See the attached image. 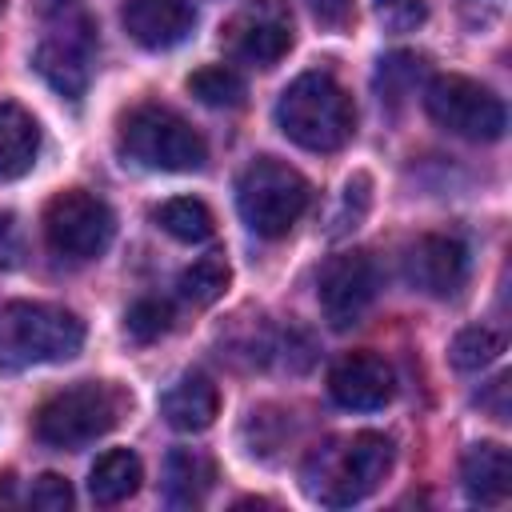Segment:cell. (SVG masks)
I'll return each instance as SVG.
<instances>
[{"mask_svg": "<svg viewBox=\"0 0 512 512\" xmlns=\"http://www.w3.org/2000/svg\"><path fill=\"white\" fill-rule=\"evenodd\" d=\"M392 472V440L384 432H352L316 444L300 464L304 492L324 508H348L372 496Z\"/></svg>", "mask_w": 512, "mask_h": 512, "instance_id": "6da1fadb", "label": "cell"}, {"mask_svg": "<svg viewBox=\"0 0 512 512\" xmlns=\"http://www.w3.org/2000/svg\"><path fill=\"white\" fill-rule=\"evenodd\" d=\"M276 124L308 152H336L352 140L356 108L332 72H300L276 100Z\"/></svg>", "mask_w": 512, "mask_h": 512, "instance_id": "7a4b0ae2", "label": "cell"}, {"mask_svg": "<svg viewBox=\"0 0 512 512\" xmlns=\"http://www.w3.org/2000/svg\"><path fill=\"white\" fill-rule=\"evenodd\" d=\"M84 344L76 312L40 300H12L0 308V368L20 372L32 364L72 360Z\"/></svg>", "mask_w": 512, "mask_h": 512, "instance_id": "3957f363", "label": "cell"}, {"mask_svg": "<svg viewBox=\"0 0 512 512\" xmlns=\"http://www.w3.org/2000/svg\"><path fill=\"white\" fill-rule=\"evenodd\" d=\"M116 148L124 160L152 172H196L208 160L204 136L164 104H136L120 116Z\"/></svg>", "mask_w": 512, "mask_h": 512, "instance_id": "277c9868", "label": "cell"}, {"mask_svg": "<svg viewBox=\"0 0 512 512\" xmlns=\"http://www.w3.org/2000/svg\"><path fill=\"white\" fill-rule=\"evenodd\" d=\"M44 36L36 44V72L68 100L88 88L96 60V24L80 0H36Z\"/></svg>", "mask_w": 512, "mask_h": 512, "instance_id": "5b68a950", "label": "cell"}, {"mask_svg": "<svg viewBox=\"0 0 512 512\" xmlns=\"http://www.w3.org/2000/svg\"><path fill=\"white\" fill-rule=\"evenodd\" d=\"M236 208L256 236L280 240L308 208V180L276 156H256L236 180Z\"/></svg>", "mask_w": 512, "mask_h": 512, "instance_id": "8992f818", "label": "cell"}, {"mask_svg": "<svg viewBox=\"0 0 512 512\" xmlns=\"http://www.w3.org/2000/svg\"><path fill=\"white\" fill-rule=\"evenodd\" d=\"M124 392L104 380H80L48 396L36 412V436L48 448H84L96 436L112 432L124 412Z\"/></svg>", "mask_w": 512, "mask_h": 512, "instance_id": "52a82bcc", "label": "cell"}, {"mask_svg": "<svg viewBox=\"0 0 512 512\" xmlns=\"http://www.w3.org/2000/svg\"><path fill=\"white\" fill-rule=\"evenodd\" d=\"M424 108H428L432 124H440L444 132H452L460 140H476V144L500 140L504 124H508L500 96L468 76H436L424 88Z\"/></svg>", "mask_w": 512, "mask_h": 512, "instance_id": "ba28073f", "label": "cell"}, {"mask_svg": "<svg viewBox=\"0 0 512 512\" xmlns=\"http://www.w3.org/2000/svg\"><path fill=\"white\" fill-rule=\"evenodd\" d=\"M116 232V220H112V208L84 192V188H68V192H56L44 208V240L56 256L64 260H92L108 248Z\"/></svg>", "mask_w": 512, "mask_h": 512, "instance_id": "9c48e42d", "label": "cell"}, {"mask_svg": "<svg viewBox=\"0 0 512 512\" xmlns=\"http://www.w3.org/2000/svg\"><path fill=\"white\" fill-rule=\"evenodd\" d=\"M224 52L252 68H272L296 40V20L284 0H244L220 28Z\"/></svg>", "mask_w": 512, "mask_h": 512, "instance_id": "30bf717a", "label": "cell"}, {"mask_svg": "<svg viewBox=\"0 0 512 512\" xmlns=\"http://www.w3.org/2000/svg\"><path fill=\"white\" fill-rule=\"evenodd\" d=\"M376 288H380L376 260L368 252H360V248L328 256L320 264V276H316V296H320V308H324L332 328L360 324L364 312L376 300Z\"/></svg>", "mask_w": 512, "mask_h": 512, "instance_id": "8fae6325", "label": "cell"}, {"mask_svg": "<svg viewBox=\"0 0 512 512\" xmlns=\"http://www.w3.org/2000/svg\"><path fill=\"white\" fill-rule=\"evenodd\" d=\"M468 276V248L456 236H420L404 248V280L428 296H452L460 292Z\"/></svg>", "mask_w": 512, "mask_h": 512, "instance_id": "7c38bea8", "label": "cell"}, {"mask_svg": "<svg viewBox=\"0 0 512 512\" xmlns=\"http://www.w3.org/2000/svg\"><path fill=\"white\" fill-rule=\"evenodd\" d=\"M328 392L340 408L352 412H376L392 400L396 392V372L384 356L376 352H348L332 364L328 372Z\"/></svg>", "mask_w": 512, "mask_h": 512, "instance_id": "4fadbf2b", "label": "cell"}, {"mask_svg": "<svg viewBox=\"0 0 512 512\" xmlns=\"http://www.w3.org/2000/svg\"><path fill=\"white\" fill-rule=\"evenodd\" d=\"M120 20L124 32L148 52L176 48L196 28V12L188 0H124Z\"/></svg>", "mask_w": 512, "mask_h": 512, "instance_id": "5bb4252c", "label": "cell"}, {"mask_svg": "<svg viewBox=\"0 0 512 512\" xmlns=\"http://www.w3.org/2000/svg\"><path fill=\"white\" fill-rule=\"evenodd\" d=\"M220 412V392L204 372H184L160 396V416L176 432H204Z\"/></svg>", "mask_w": 512, "mask_h": 512, "instance_id": "9a60e30c", "label": "cell"}, {"mask_svg": "<svg viewBox=\"0 0 512 512\" xmlns=\"http://www.w3.org/2000/svg\"><path fill=\"white\" fill-rule=\"evenodd\" d=\"M460 480H464L468 500L488 504V508L504 504L508 492H512V456H508V448L492 444V440L472 444L460 460Z\"/></svg>", "mask_w": 512, "mask_h": 512, "instance_id": "2e32d148", "label": "cell"}, {"mask_svg": "<svg viewBox=\"0 0 512 512\" xmlns=\"http://www.w3.org/2000/svg\"><path fill=\"white\" fill-rule=\"evenodd\" d=\"M216 480V464L196 448H172L164 460V500L172 508H196L204 504L208 488Z\"/></svg>", "mask_w": 512, "mask_h": 512, "instance_id": "e0dca14e", "label": "cell"}, {"mask_svg": "<svg viewBox=\"0 0 512 512\" xmlns=\"http://www.w3.org/2000/svg\"><path fill=\"white\" fill-rule=\"evenodd\" d=\"M40 128L20 104H0V180H16L36 164Z\"/></svg>", "mask_w": 512, "mask_h": 512, "instance_id": "ac0fdd59", "label": "cell"}, {"mask_svg": "<svg viewBox=\"0 0 512 512\" xmlns=\"http://www.w3.org/2000/svg\"><path fill=\"white\" fill-rule=\"evenodd\" d=\"M144 480V468H140V456L132 448H108L104 456H96L92 472H88V492L96 504L112 508V504H124Z\"/></svg>", "mask_w": 512, "mask_h": 512, "instance_id": "d6986e66", "label": "cell"}, {"mask_svg": "<svg viewBox=\"0 0 512 512\" xmlns=\"http://www.w3.org/2000/svg\"><path fill=\"white\" fill-rule=\"evenodd\" d=\"M152 220H156L172 240H184V244H200V240H208V236L216 232V220H212L208 204L196 200V196L164 200V204L152 212Z\"/></svg>", "mask_w": 512, "mask_h": 512, "instance_id": "ffe728a7", "label": "cell"}, {"mask_svg": "<svg viewBox=\"0 0 512 512\" xmlns=\"http://www.w3.org/2000/svg\"><path fill=\"white\" fill-rule=\"evenodd\" d=\"M228 280H232V268H228L224 252H208V256L192 260V264L180 272L176 288H180V296H184L188 304H196V308H208V304H216V300L224 296Z\"/></svg>", "mask_w": 512, "mask_h": 512, "instance_id": "44dd1931", "label": "cell"}, {"mask_svg": "<svg viewBox=\"0 0 512 512\" xmlns=\"http://www.w3.org/2000/svg\"><path fill=\"white\" fill-rule=\"evenodd\" d=\"M188 92H192L200 104H208V108H240L244 96H248L244 80H240L232 68H224V64L196 68V72L188 76Z\"/></svg>", "mask_w": 512, "mask_h": 512, "instance_id": "7402d4cb", "label": "cell"}, {"mask_svg": "<svg viewBox=\"0 0 512 512\" xmlns=\"http://www.w3.org/2000/svg\"><path fill=\"white\" fill-rule=\"evenodd\" d=\"M424 72H428V60L424 56H416V52H388L384 60H380V68H376V92H380V100H404L420 80H424Z\"/></svg>", "mask_w": 512, "mask_h": 512, "instance_id": "603a6c76", "label": "cell"}, {"mask_svg": "<svg viewBox=\"0 0 512 512\" xmlns=\"http://www.w3.org/2000/svg\"><path fill=\"white\" fill-rule=\"evenodd\" d=\"M448 352H452V364L460 372H480V368H488L504 352V336L492 332V328H484V324H472V328L456 332V340H452Z\"/></svg>", "mask_w": 512, "mask_h": 512, "instance_id": "cb8c5ba5", "label": "cell"}, {"mask_svg": "<svg viewBox=\"0 0 512 512\" xmlns=\"http://www.w3.org/2000/svg\"><path fill=\"white\" fill-rule=\"evenodd\" d=\"M172 328V304L160 296H144L124 312V336L132 344H152Z\"/></svg>", "mask_w": 512, "mask_h": 512, "instance_id": "d4e9b609", "label": "cell"}, {"mask_svg": "<svg viewBox=\"0 0 512 512\" xmlns=\"http://www.w3.org/2000/svg\"><path fill=\"white\" fill-rule=\"evenodd\" d=\"M372 4H376V20L388 32H412L428 16V4L424 0H372Z\"/></svg>", "mask_w": 512, "mask_h": 512, "instance_id": "484cf974", "label": "cell"}, {"mask_svg": "<svg viewBox=\"0 0 512 512\" xmlns=\"http://www.w3.org/2000/svg\"><path fill=\"white\" fill-rule=\"evenodd\" d=\"M28 504L36 512H68L72 508V484L56 472H44V476H36V484L28 492Z\"/></svg>", "mask_w": 512, "mask_h": 512, "instance_id": "4316f807", "label": "cell"}, {"mask_svg": "<svg viewBox=\"0 0 512 512\" xmlns=\"http://www.w3.org/2000/svg\"><path fill=\"white\" fill-rule=\"evenodd\" d=\"M368 192H372V180H368L364 172H356V176L348 180V188H344V216L336 220V232L356 228V220L368 212Z\"/></svg>", "mask_w": 512, "mask_h": 512, "instance_id": "83f0119b", "label": "cell"}, {"mask_svg": "<svg viewBox=\"0 0 512 512\" xmlns=\"http://www.w3.org/2000/svg\"><path fill=\"white\" fill-rule=\"evenodd\" d=\"M24 260V236L12 212H0V272L16 268Z\"/></svg>", "mask_w": 512, "mask_h": 512, "instance_id": "f1b7e54d", "label": "cell"}, {"mask_svg": "<svg viewBox=\"0 0 512 512\" xmlns=\"http://www.w3.org/2000/svg\"><path fill=\"white\" fill-rule=\"evenodd\" d=\"M308 8H312V16H316L320 24H328V28H340V24L352 16V0H308Z\"/></svg>", "mask_w": 512, "mask_h": 512, "instance_id": "f546056e", "label": "cell"}, {"mask_svg": "<svg viewBox=\"0 0 512 512\" xmlns=\"http://www.w3.org/2000/svg\"><path fill=\"white\" fill-rule=\"evenodd\" d=\"M492 400H484L492 408V420H508V376H496L492 384Z\"/></svg>", "mask_w": 512, "mask_h": 512, "instance_id": "4dcf8cb0", "label": "cell"}, {"mask_svg": "<svg viewBox=\"0 0 512 512\" xmlns=\"http://www.w3.org/2000/svg\"><path fill=\"white\" fill-rule=\"evenodd\" d=\"M12 500H16V484L8 472H0V508H12Z\"/></svg>", "mask_w": 512, "mask_h": 512, "instance_id": "1f68e13d", "label": "cell"}, {"mask_svg": "<svg viewBox=\"0 0 512 512\" xmlns=\"http://www.w3.org/2000/svg\"><path fill=\"white\" fill-rule=\"evenodd\" d=\"M0 12H4V0H0Z\"/></svg>", "mask_w": 512, "mask_h": 512, "instance_id": "d6a6232c", "label": "cell"}]
</instances>
